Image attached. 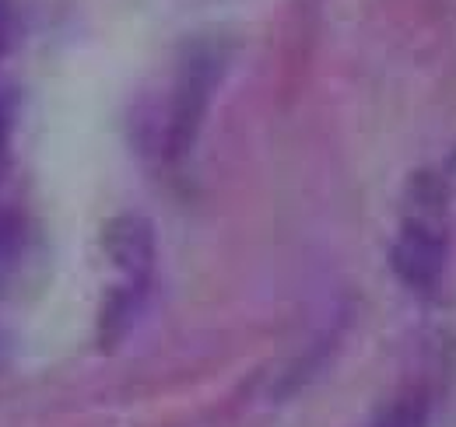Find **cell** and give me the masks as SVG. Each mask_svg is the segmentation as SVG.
Wrapping results in <instances>:
<instances>
[{"label":"cell","instance_id":"cell-1","mask_svg":"<svg viewBox=\"0 0 456 427\" xmlns=\"http://www.w3.org/2000/svg\"><path fill=\"white\" fill-rule=\"evenodd\" d=\"M222 74H225V53L215 43H193L183 53L159 137V155L169 165L190 158Z\"/></svg>","mask_w":456,"mask_h":427},{"label":"cell","instance_id":"cell-3","mask_svg":"<svg viewBox=\"0 0 456 427\" xmlns=\"http://www.w3.org/2000/svg\"><path fill=\"white\" fill-rule=\"evenodd\" d=\"M102 249H106L110 263L123 273L119 284L151 291L159 246H155V228H151L148 217L116 214L113 221H106V228H102Z\"/></svg>","mask_w":456,"mask_h":427},{"label":"cell","instance_id":"cell-6","mask_svg":"<svg viewBox=\"0 0 456 427\" xmlns=\"http://www.w3.org/2000/svg\"><path fill=\"white\" fill-rule=\"evenodd\" d=\"M4 144H7V112L0 106V158H4Z\"/></svg>","mask_w":456,"mask_h":427},{"label":"cell","instance_id":"cell-4","mask_svg":"<svg viewBox=\"0 0 456 427\" xmlns=\"http://www.w3.org/2000/svg\"><path fill=\"white\" fill-rule=\"evenodd\" d=\"M432 424V403L425 392H403L376 410L369 427H428Z\"/></svg>","mask_w":456,"mask_h":427},{"label":"cell","instance_id":"cell-5","mask_svg":"<svg viewBox=\"0 0 456 427\" xmlns=\"http://www.w3.org/2000/svg\"><path fill=\"white\" fill-rule=\"evenodd\" d=\"M7 46V11H4V0H0V53Z\"/></svg>","mask_w":456,"mask_h":427},{"label":"cell","instance_id":"cell-2","mask_svg":"<svg viewBox=\"0 0 456 427\" xmlns=\"http://www.w3.org/2000/svg\"><path fill=\"white\" fill-rule=\"evenodd\" d=\"M390 267L400 284L411 287L414 294L421 298L436 294L446 270V235L425 217L403 221L400 235L390 246Z\"/></svg>","mask_w":456,"mask_h":427}]
</instances>
